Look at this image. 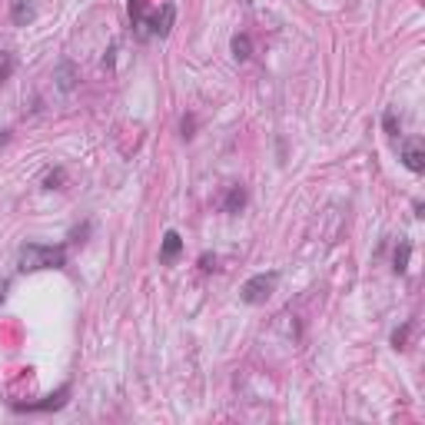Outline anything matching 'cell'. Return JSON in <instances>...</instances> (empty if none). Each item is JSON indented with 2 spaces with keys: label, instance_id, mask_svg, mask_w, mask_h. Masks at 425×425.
Instances as JSON below:
<instances>
[{
  "label": "cell",
  "instance_id": "15",
  "mask_svg": "<svg viewBox=\"0 0 425 425\" xmlns=\"http://www.w3.org/2000/svg\"><path fill=\"white\" fill-rule=\"evenodd\" d=\"M63 180H67V173H63V166H57L53 173H47V180H43V190H60Z\"/></svg>",
  "mask_w": 425,
  "mask_h": 425
},
{
  "label": "cell",
  "instance_id": "6",
  "mask_svg": "<svg viewBox=\"0 0 425 425\" xmlns=\"http://www.w3.org/2000/svg\"><path fill=\"white\" fill-rule=\"evenodd\" d=\"M180 256H183V236L176 233V230H166V233H163V243H160V263L173 266Z\"/></svg>",
  "mask_w": 425,
  "mask_h": 425
},
{
  "label": "cell",
  "instance_id": "18",
  "mask_svg": "<svg viewBox=\"0 0 425 425\" xmlns=\"http://www.w3.org/2000/svg\"><path fill=\"white\" fill-rule=\"evenodd\" d=\"M7 289H11V283H7V279H0V306H4V299H7Z\"/></svg>",
  "mask_w": 425,
  "mask_h": 425
},
{
  "label": "cell",
  "instance_id": "14",
  "mask_svg": "<svg viewBox=\"0 0 425 425\" xmlns=\"http://www.w3.org/2000/svg\"><path fill=\"white\" fill-rule=\"evenodd\" d=\"M382 130L389 133V136H399V133H402V123H399V117H395V110H385L382 113Z\"/></svg>",
  "mask_w": 425,
  "mask_h": 425
},
{
  "label": "cell",
  "instance_id": "9",
  "mask_svg": "<svg viewBox=\"0 0 425 425\" xmlns=\"http://www.w3.org/2000/svg\"><path fill=\"white\" fill-rule=\"evenodd\" d=\"M246 203H249V193H246V186H230V193H226V200H223V212L236 216V212L246 210Z\"/></svg>",
  "mask_w": 425,
  "mask_h": 425
},
{
  "label": "cell",
  "instance_id": "2",
  "mask_svg": "<svg viewBox=\"0 0 425 425\" xmlns=\"http://www.w3.org/2000/svg\"><path fill=\"white\" fill-rule=\"evenodd\" d=\"M276 286H279V273H256L249 276L243 283V289H240V299H243L246 306H266V299L276 293Z\"/></svg>",
  "mask_w": 425,
  "mask_h": 425
},
{
  "label": "cell",
  "instance_id": "3",
  "mask_svg": "<svg viewBox=\"0 0 425 425\" xmlns=\"http://www.w3.org/2000/svg\"><path fill=\"white\" fill-rule=\"evenodd\" d=\"M70 382H63L57 392L43 395L41 402H11L14 412H27V415H41V412H57V409H63L67 405V399H70Z\"/></svg>",
  "mask_w": 425,
  "mask_h": 425
},
{
  "label": "cell",
  "instance_id": "1",
  "mask_svg": "<svg viewBox=\"0 0 425 425\" xmlns=\"http://www.w3.org/2000/svg\"><path fill=\"white\" fill-rule=\"evenodd\" d=\"M67 246L53 243H23L17 253V273H41V269H63Z\"/></svg>",
  "mask_w": 425,
  "mask_h": 425
},
{
  "label": "cell",
  "instance_id": "5",
  "mask_svg": "<svg viewBox=\"0 0 425 425\" xmlns=\"http://www.w3.org/2000/svg\"><path fill=\"white\" fill-rule=\"evenodd\" d=\"M53 80H57V90H60V93H73V90H77V83H80V70H77V63H73V60H60V63H57V70H53Z\"/></svg>",
  "mask_w": 425,
  "mask_h": 425
},
{
  "label": "cell",
  "instance_id": "7",
  "mask_svg": "<svg viewBox=\"0 0 425 425\" xmlns=\"http://www.w3.org/2000/svg\"><path fill=\"white\" fill-rule=\"evenodd\" d=\"M37 21V4L33 0H14L11 4V23L14 27H31Z\"/></svg>",
  "mask_w": 425,
  "mask_h": 425
},
{
  "label": "cell",
  "instance_id": "12",
  "mask_svg": "<svg viewBox=\"0 0 425 425\" xmlns=\"http://www.w3.org/2000/svg\"><path fill=\"white\" fill-rule=\"evenodd\" d=\"M412 329H415V319H405V323L392 333V349H405V345H409V335H412Z\"/></svg>",
  "mask_w": 425,
  "mask_h": 425
},
{
  "label": "cell",
  "instance_id": "4",
  "mask_svg": "<svg viewBox=\"0 0 425 425\" xmlns=\"http://www.w3.org/2000/svg\"><path fill=\"white\" fill-rule=\"evenodd\" d=\"M173 23H176V4H163V11L146 17V37H170Z\"/></svg>",
  "mask_w": 425,
  "mask_h": 425
},
{
  "label": "cell",
  "instance_id": "16",
  "mask_svg": "<svg viewBox=\"0 0 425 425\" xmlns=\"http://www.w3.org/2000/svg\"><path fill=\"white\" fill-rule=\"evenodd\" d=\"M180 130H183V140H193V130H196V117H193V113H186V117H183Z\"/></svg>",
  "mask_w": 425,
  "mask_h": 425
},
{
  "label": "cell",
  "instance_id": "11",
  "mask_svg": "<svg viewBox=\"0 0 425 425\" xmlns=\"http://www.w3.org/2000/svg\"><path fill=\"white\" fill-rule=\"evenodd\" d=\"M230 50L240 63H246L253 57V41H249V33H233V41H230Z\"/></svg>",
  "mask_w": 425,
  "mask_h": 425
},
{
  "label": "cell",
  "instance_id": "10",
  "mask_svg": "<svg viewBox=\"0 0 425 425\" xmlns=\"http://www.w3.org/2000/svg\"><path fill=\"white\" fill-rule=\"evenodd\" d=\"M409 259H412V243L402 236V240H399V246H395V253H392V273L395 276L409 273Z\"/></svg>",
  "mask_w": 425,
  "mask_h": 425
},
{
  "label": "cell",
  "instance_id": "8",
  "mask_svg": "<svg viewBox=\"0 0 425 425\" xmlns=\"http://www.w3.org/2000/svg\"><path fill=\"white\" fill-rule=\"evenodd\" d=\"M402 163L405 170L412 173H425V150H422V140H409L402 146Z\"/></svg>",
  "mask_w": 425,
  "mask_h": 425
},
{
  "label": "cell",
  "instance_id": "17",
  "mask_svg": "<svg viewBox=\"0 0 425 425\" xmlns=\"http://www.w3.org/2000/svg\"><path fill=\"white\" fill-rule=\"evenodd\" d=\"M200 269H203V273H212V269H216V256L203 253V256H200Z\"/></svg>",
  "mask_w": 425,
  "mask_h": 425
},
{
  "label": "cell",
  "instance_id": "13",
  "mask_svg": "<svg viewBox=\"0 0 425 425\" xmlns=\"http://www.w3.org/2000/svg\"><path fill=\"white\" fill-rule=\"evenodd\" d=\"M14 70H17V57H14L11 50H0V83L11 80Z\"/></svg>",
  "mask_w": 425,
  "mask_h": 425
}]
</instances>
